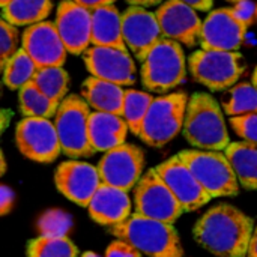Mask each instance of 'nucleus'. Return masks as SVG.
<instances>
[{
    "label": "nucleus",
    "mask_w": 257,
    "mask_h": 257,
    "mask_svg": "<svg viewBox=\"0 0 257 257\" xmlns=\"http://www.w3.org/2000/svg\"><path fill=\"white\" fill-rule=\"evenodd\" d=\"M27 257H78V248L65 235L44 233L27 244Z\"/></svg>",
    "instance_id": "nucleus-30"
},
{
    "label": "nucleus",
    "mask_w": 257,
    "mask_h": 257,
    "mask_svg": "<svg viewBox=\"0 0 257 257\" xmlns=\"http://www.w3.org/2000/svg\"><path fill=\"white\" fill-rule=\"evenodd\" d=\"M247 257H257V226L256 229H254V233H253L250 247H248V254H247Z\"/></svg>",
    "instance_id": "nucleus-40"
},
{
    "label": "nucleus",
    "mask_w": 257,
    "mask_h": 257,
    "mask_svg": "<svg viewBox=\"0 0 257 257\" xmlns=\"http://www.w3.org/2000/svg\"><path fill=\"white\" fill-rule=\"evenodd\" d=\"M226 2H229V3H233V5H235V3H238V2H241V0H226Z\"/></svg>",
    "instance_id": "nucleus-44"
},
{
    "label": "nucleus",
    "mask_w": 257,
    "mask_h": 257,
    "mask_svg": "<svg viewBox=\"0 0 257 257\" xmlns=\"http://www.w3.org/2000/svg\"><path fill=\"white\" fill-rule=\"evenodd\" d=\"M256 23H257V9H256Z\"/></svg>",
    "instance_id": "nucleus-45"
},
{
    "label": "nucleus",
    "mask_w": 257,
    "mask_h": 257,
    "mask_svg": "<svg viewBox=\"0 0 257 257\" xmlns=\"http://www.w3.org/2000/svg\"><path fill=\"white\" fill-rule=\"evenodd\" d=\"M54 24L69 54L83 56L92 45V11L74 0H60Z\"/></svg>",
    "instance_id": "nucleus-18"
},
{
    "label": "nucleus",
    "mask_w": 257,
    "mask_h": 257,
    "mask_svg": "<svg viewBox=\"0 0 257 257\" xmlns=\"http://www.w3.org/2000/svg\"><path fill=\"white\" fill-rule=\"evenodd\" d=\"M238 182L245 190H257V145L247 142H233L226 151Z\"/></svg>",
    "instance_id": "nucleus-24"
},
{
    "label": "nucleus",
    "mask_w": 257,
    "mask_h": 257,
    "mask_svg": "<svg viewBox=\"0 0 257 257\" xmlns=\"http://www.w3.org/2000/svg\"><path fill=\"white\" fill-rule=\"evenodd\" d=\"M134 214L173 224L184 209L155 169H149L134 188Z\"/></svg>",
    "instance_id": "nucleus-9"
},
{
    "label": "nucleus",
    "mask_w": 257,
    "mask_h": 257,
    "mask_svg": "<svg viewBox=\"0 0 257 257\" xmlns=\"http://www.w3.org/2000/svg\"><path fill=\"white\" fill-rule=\"evenodd\" d=\"M251 83L257 87V65L256 68H254V71H253V75H251Z\"/></svg>",
    "instance_id": "nucleus-42"
},
{
    "label": "nucleus",
    "mask_w": 257,
    "mask_h": 257,
    "mask_svg": "<svg viewBox=\"0 0 257 257\" xmlns=\"http://www.w3.org/2000/svg\"><path fill=\"white\" fill-rule=\"evenodd\" d=\"M155 96L151 95V92L136 90V89H125V98H123V107H122V117L128 123L130 131L140 137L142 126L145 122V117L149 111V107L152 104Z\"/></svg>",
    "instance_id": "nucleus-31"
},
{
    "label": "nucleus",
    "mask_w": 257,
    "mask_h": 257,
    "mask_svg": "<svg viewBox=\"0 0 257 257\" xmlns=\"http://www.w3.org/2000/svg\"><path fill=\"white\" fill-rule=\"evenodd\" d=\"M75 3L81 5L83 8L89 9V11H93V9H98L101 6H107V5H114L116 0H74Z\"/></svg>",
    "instance_id": "nucleus-37"
},
{
    "label": "nucleus",
    "mask_w": 257,
    "mask_h": 257,
    "mask_svg": "<svg viewBox=\"0 0 257 257\" xmlns=\"http://www.w3.org/2000/svg\"><path fill=\"white\" fill-rule=\"evenodd\" d=\"M145 164L146 158L143 149L131 143H123L104 152L96 167L102 184L131 191L145 175Z\"/></svg>",
    "instance_id": "nucleus-11"
},
{
    "label": "nucleus",
    "mask_w": 257,
    "mask_h": 257,
    "mask_svg": "<svg viewBox=\"0 0 257 257\" xmlns=\"http://www.w3.org/2000/svg\"><path fill=\"white\" fill-rule=\"evenodd\" d=\"M20 32L18 27L2 20L0 21V63L2 66L11 59L21 47H20Z\"/></svg>",
    "instance_id": "nucleus-32"
},
{
    "label": "nucleus",
    "mask_w": 257,
    "mask_h": 257,
    "mask_svg": "<svg viewBox=\"0 0 257 257\" xmlns=\"http://www.w3.org/2000/svg\"><path fill=\"white\" fill-rule=\"evenodd\" d=\"M188 60L181 44L163 38L142 62L143 87L157 95H166L185 81Z\"/></svg>",
    "instance_id": "nucleus-4"
},
{
    "label": "nucleus",
    "mask_w": 257,
    "mask_h": 257,
    "mask_svg": "<svg viewBox=\"0 0 257 257\" xmlns=\"http://www.w3.org/2000/svg\"><path fill=\"white\" fill-rule=\"evenodd\" d=\"M154 169L172 190V193L181 203L184 212L197 211L212 199L199 184L188 166L179 158V155L163 161Z\"/></svg>",
    "instance_id": "nucleus-16"
},
{
    "label": "nucleus",
    "mask_w": 257,
    "mask_h": 257,
    "mask_svg": "<svg viewBox=\"0 0 257 257\" xmlns=\"http://www.w3.org/2000/svg\"><path fill=\"white\" fill-rule=\"evenodd\" d=\"M247 69L239 51L199 48L188 57V71L193 80L211 92H226L239 83Z\"/></svg>",
    "instance_id": "nucleus-5"
},
{
    "label": "nucleus",
    "mask_w": 257,
    "mask_h": 257,
    "mask_svg": "<svg viewBox=\"0 0 257 257\" xmlns=\"http://www.w3.org/2000/svg\"><path fill=\"white\" fill-rule=\"evenodd\" d=\"M178 155L212 199L232 197L239 193L241 185L224 151L185 149Z\"/></svg>",
    "instance_id": "nucleus-7"
},
{
    "label": "nucleus",
    "mask_w": 257,
    "mask_h": 257,
    "mask_svg": "<svg viewBox=\"0 0 257 257\" xmlns=\"http://www.w3.org/2000/svg\"><path fill=\"white\" fill-rule=\"evenodd\" d=\"M197 12V9L182 0H166L157 8L155 15L166 39L193 48L199 45V35L203 24Z\"/></svg>",
    "instance_id": "nucleus-15"
},
{
    "label": "nucleus",
    "mask_w": 257,
    "mask_h": 257,
    "mask_svg": "<svg viewBox=\"0 0 257 257\" xmlns=\"http://www.w3.org/2000/svg\"><path fill=\"white\" fill-rule=\"evenodd\" d=\"M130 6H140V8H154L160 6L166 0H125Z\"/></svg>",
    "instance_id": "nucleus-39"
},
{
    "label": "nucleus",
    "mask_w": 257,
    "mask_h": 257,
    "mask_svg": "<svg viewBox=\"0 0 257 257\" xmlns=\"http://www.w3.org/2000/svg\"><path fill=\"white\" fill-rule=\"evenodd\" d=\"M229 123L242 142L257 145V113L230 117Z\"/></svg>",
    "instance_id": "nucleus-33"
},
{
    "label": "nucleus",
    "mask_w": 257,
    "mask_h": 257,
    "mask_svg": "<svg viewBox=\"0 0 257 257\" xmlns=\"http://www.w3.org/2000/svg\"><path fill=\"white\" fill-rule=\"evenodd\" d=\"M117 239L130 242L148 257H185L178 230L170 223L133 214L123 223L108 227Z\"/></svg>",
    "instance_id": "nucleus-3"
},
{
    "label": "nucleus",
    "mask_w": 257,
    "mask_h": 257,
    "mask_svg": "<svg viewBox=\"0 0 257 257\" xmlns=\"http://www.w3.org/2000/svg\"><path fill=\"white\" fill-rule=\"evenodd\" d=\"M182 136L202 151H226L230 145L224 110L211 93L196 92L190 96Z\"/></svg>",
    "instance_id": "nucleus-2"
},
{
    "label": "nucleus",
    "mask_w": 257,
    "mask_h": 257,
    "mask_svg": "<svg viewBox=\"0 0 257 257\" xmlns=\"http://www.w3.org/2000/svg\"><path fill=\"white\" fill-rule=\"evenodd\" d=\"M221 107L230 117L257 113V87L253 83L239 81L226 90Z\"/></svg>",
    "instance_id": "nucleus-27"
},
{
    "label": "nucleus",
    "mask_w": 257,
    "mask_h": 257,
    "mask_svg": "<svg viewBox=\"0 0 257 257\" xmlns=\"http://www.w3.org/2000/svg\"><path fill=\"white\" fill-rule=\"evenodd\" d=\"M128 131L122 114L92 110L89 116V139L95 152H108L123 145Z\"/></svg>",
    "instance_id": "nucleus-21"
},
{
    "label": "nucleus",
    "mask_w": 257,
    "mask_h": 257,
    "mask_svg": "<svg viewBox=\"0 0 257 257\" xmlns=\"http://www.w3.org/2000/svg\"><path fill=\"white\" fill-rule=\"evenodd\" d=\"M21 47L33 59L38 68L63 66L68 50L56 29L54 21H41L24 27Z\"/></svg>",
    "instance_id": "nucleus-19"
},
{
    "label": "nucleus",
    "mask_w": 257,
    "mask_h": 257,
    "mask_svg": "<svg viewBox=\"0 0 257 257\" xmlns=\"http://www.w3.org/2000/svg\"><path fill=\"white\" fill-rule=\"evenodd\" d=\"M15 143L21 155L35 163H53L62 154L54 122L45 117H23L15 126Z\"/></svg>",
    "instance_id": "nucleus-10"
},
{
    "label": "nucleus",
    "mask_w": 257,
    "mask_h": 257,
    "mask_svg": "<svg viewBox=\"0 0 257 257\" xmlns=\"http://www.w3.org/2000/svg\"><path fill=\"white\" fill-rule=\"evenodd\" d=\"M51 11V0H12L2 8V20L17 27H29L45 21Z\"/></svg>",
    "instance_id": "nucleus-25"
},
{
    "label": "nucleus",
    "mask_w": 257,
    "mask_h": 257,
    "mask_svg": "<svg viewBox=\"0 0 257 257\" xmlns=\"http://www.w3.org/2000/svg\"><path fill=\"white\" fill-rule=\"evenodd\" d=\"M256 9L257 3H254L253 0H241L232 6V11L236 15V18L247 27H250L256 21Z\"/></svg>",
    "instance_id": "nucleus-34"
},
{
    "label": "nucleus",
    "mask_w": 257,
    "mask_h": 257,
    "mask_svg": "<svg viewBox=\"0 0 257 257\" xmlns=\"http://www.w3.org/2000/svg\"><path fill=\"white\" fill-rule=\"evenodd\" d=\"M122 35L126 48L140 62L164 38L155 12L140 6H128L122 12Z\"/></svg>",
    "instance_id": "nucleus-17"
},
{
    "label": "nucleus",
    "mask_w": 257,
    "mask_h": 257,
    "mask_svg": "<svg viewBox=\"0 0 257 257\" xmlns=\"http://www.w3.org/2000/svg\"><path fill=\"white\" fill-rule=\"evenodd\" d=\"M190 96L185 92H170L155 96L145 117L140 140L151 148L169 145L182 133Z\"/></svg>",
    "instance_id": "nucleus-8"
},
{
    "label": "nucleus",
    "mask_w": 257,
    "mask_h": 257,
    "mask_svg": "<svg viewBox=\"0 0 257 257\" xmlns=\"http://www.w3.org/2000/svg\"><path fill=\"white\" fill-rule=\"evenodd\" d=\"M80 95L93 111L122 114L125 89L120 84L90 75L81 83Z\"/></svg>",
    "instance_id": "nucleus-22"
},
{
    "label": "nucleus",
    "mask_w": 257,
    "mask_h": 257,
    "mask_svg": "<svg viewBox=\"0 0 257 257\" xmlns=\"http://www.w3.org/2000/svg\"><path fill=\"white\" fill-rule=\"evenodd\" d=\"M3 83L11 90H20L24 84L30 83L38 71L36 63L21 47L8 62L2 66Z\"/></svg>",
    "instance_id": "nucleus-28"
},
{
    "label": "nucleus",
    "mask_w": 257,
    "mask_h": 257,
    "mask_svg": "<svg viewBox=\"0 0 257 257\" xmlns=\"http://www.w3.org/2000/svg\"><path fill=\"white\" fill-rule=\"evenodd\" d=\"M59 105V102L44 95L33 81L24 84L18 90V108L23 117L51 119L56 116Z\"/></svg>",
    "instance_id": "nucleus-26"
},
{
    "label": "nucleus",
    "mask_w": 257,
    "mask_h": 257,
    "mask_svg": "<svg viewBox=\"0 0 257 257\" xmlns=\"http://www.w3.org/2000/svg\"><path fill=\"white\" fill-rule=\"evenodd\" d=\"M104 257H142V253L130 242L116 239L107 247Z\"/></svg>",
    "instance_id": "nucleus-35"
},
{
    "label": "nucleus",
    "mask_w": 257,
    "mask_h": 257,
    "mask_svg": "<svg viewBox=\"0 0 257 257\" xmlns=\"http://www.w3.org/2000/svg\"><path fill=\"white\" fill-rule=\"evenodd\" d=\"M254 221L236 206L221 203L206 211L194 224V239L218 257H247Z\"/></svg>",
    "instance_id": "nucleus-1"
},
{
    "label": "nucleus",
    "mask_w": 257,
    "mask_h": 257,
    "mask_svg": "<svg viewBox=\"0 0 257 257\" xmlns=\"http://www.w3.org/2000/svg\"><path fill=\"white\" fill-rule=\"evenodd\" d=\"M6 173V160H5V154H2V175Z\"/></svg>",
    "instance_id": "nucleus-41"
},
{
    "label": "nucleus",
    "mask_w": 257,
    "mask_h": 257,
    "mask_svg": "<svg viewBox=\"0 0 257 257\" xmlns=\"http://www.w3.org/2000/svg\"><path fill=\"white\" fill-rule=\"evenodd\" d=\"M87 209L90 218L95 223L107 227L123 223L133 215V203L128 191L111 187L108 184H101V187L92 197Z\"/></svg>",
    "instance_id": "nucleus-20"
},
{
    "label": "nucleus",
    "mask_w": 257,
    "mask_h": 257,
    "mask_svg": "<svg viewBox=\"0 0 257 257\" xmlns=\"http://www.w3.org/2000/svg\"><path fill=\"white\" fill-rule=\"evenodd\" d=\"M14 205V191L6 187V185H2L0 188V212L2 215H6L9 212V209L12 208Z\"/></svg>",
    "instance_id": "nucleus-36"
},
{
    "label": "nucleus",
    "mask_w": 257,
    "mask_h": 257,
    "mask_svg": "<svg viewBox=\"0 0 257 257\" xmlns=\"http://www.w3.org/2000/svg\"><path fill=\"white\" fill-rule=\"evenodd\" d=\"M182 2L193 6L199 12H209L212 11V6H214V0H182Z\"/></svg>",
    "instance_id": "nucleus-38"
},
{
    "label": "nucleus",
    "mask_w": 257,
    "mask_h": 257,
    "mask_svg": "<svg viewBox=\"0 0 257 257\" xmlns=\"http://www.w3.org/2000/svg\"><path fill=\"white\" fill-rule=\"evenodd\" d=\"M128 48L90 45L81 56L87 72L120 86L136 83V62Z\"/></svg>",
    "instance_id": "nucleus-12"
},
{
    "label": "nucleus",
    "mask_w": 257,
    "mask_h": 257,
    "mask_svg": "<svg viewBox=\"0 0 257 257\" xmlns=\"http://www.w3.org/2000/svg\"><path fill=\"white\" fill-rule=\"evenodd\" d=\"M11 2H12V0H0V6L3 8V6H6V5L11 3Z\"/></svg>",
    "instance_id": "nucleus-43"
},
{
    "label": "nucleus",
    "mask_w": 257,
    "mask_h": 257,
    "mask_svg": "<svg viewBox=\"0 0 257 257\" xmlns=\"http://www.w3.org/2000/svg\"><path fill=\"white\" fill-rule=\"evenodd\" d=\"M92 108L81 95L69 93L59 105L53 117L62 154L71 160L90 158L93 151L89 139V116Z\"/></svg>",
    "instance_id": "nucleus-6"
},
{
    "label": "nucleus",
    "mask_w": 257,
    "mask_h": 257,
    "mask_svg": "<svg viewBox=\"0 0 257 257\" xmlns=\"http://www.w3.org/2000/svg\"><path fill=\"white\" fill-rule=\"evenodd\" d=\"M32 81L44 95L59 104L69 95V74L63 66L38 68Z\"/></svg>",
    "instance_id": "nucleus-29"
},
{
    "label": "nucleus",
    "mask_w": 257,
    "mask_h": 257,
    "mask_svg": "<svg viewBox=\"0 0 257 257\" xmlns=\"http://www.w3.org/2000/svg\"><path fill=\"white\" fill-rule=\"evenodd\" d=\"M92 45L126 48L122 35V12L114 5L92 11Z\"/></svg>",
    "instance_id": "nucleus-23"
},
{
    "label": "nucleus",
    "mask_w": 257,
    "mask_h": 257,
    "mask_svg": "<svg viewBox=\"0 0 257 257\" xmlns=\"http://www.w3.org/2000/svg\"><path fill=\"white\" fill-rule=\"evenodd\" d=\"M247 26L233 14L232 8H218L209 11L203 20L199 45L203 50L239 51L245 42Z\"/></svg>",
    "instance_id": "nucleus-13"
},
{
    "label": "nucleus",
    "mask_w": 257,
    "mask_h": 257,
    "mask_svg": "<svg viewBox=\"0 0 257 257\" xmlns=\"http://www.w3.org/2000/svg\"><path fill=\"white\" fill-rule=\"evenodd\" d=\"M54 184L68 200L87 208L102 181L98 167L80 160H68L57 166Z\"/></svg>",
    "instance_id": "nucleus-14"
}]
</instances>
